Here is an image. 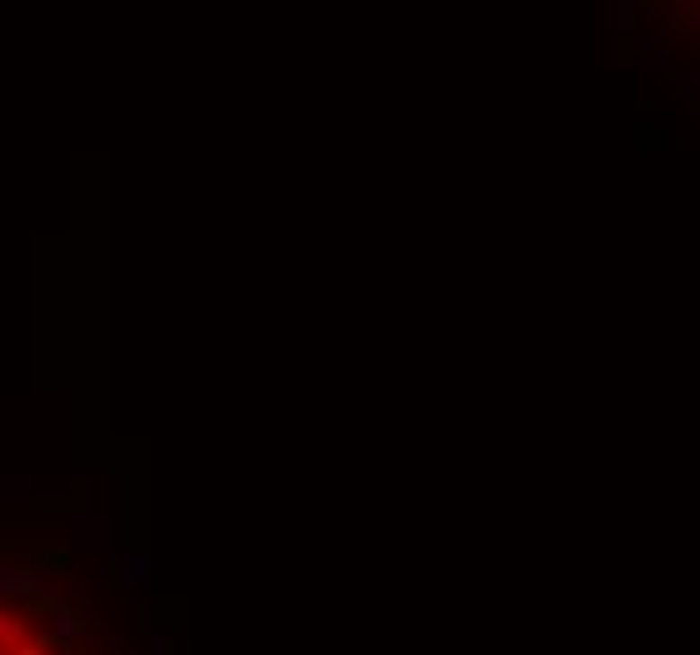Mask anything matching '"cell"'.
I'll list each match as a JSON object with an SVG mask.
<instances>
[{"label":"cell","mask_w":700,"mask_h":655,"mask_svg":"<svg viewBox=\"0 0 700 655\" xmlns=\"http://www.w3.org/2000/svg\"><path fill=\"white\" fill-rule=\"evenodd\" d=\"M11 655H46V645H15Z\"/></svg>","instance_id":"obj_3"},{"label":"cell","mask_w":700,"mask_h":655,"mask_svg":"<svg viewBox=\"0 0 700 655\" xmlns=\"http://www.w3.org/2000/svg\"><path fill=\"white\" fill-rule=\"evenodd\" d=\"M46 620H51V630L61 635V641H76L81 635V615H76V605H61L51 600V610H46Z\"/></svg>","instance_id":"obj_1"},{"label":"cell","mask_w":700,"mask_h":655,"mask_svg":"<svg viewBox=\"0 0 700 655\" xmlns=\"http://www.w3.org/2000/svg\"><path fill=\"white\" fill-rule=\"evenodd\" d=\"M11 641H21V620H15V615H0V651H5Z\"/></svg>","instance_id":"obj_2"}]
</instances>
